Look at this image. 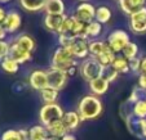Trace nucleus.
<instances>
[{"mask_svg":"<svg viewBox=\"0 0 146 140\" xmlns=\"http://www.w3.org/2000/svg\"><path fill=\"white\" fill-rule=\"evenodd\" d=\"M76 112L79 113L82 122L97 120L104 112V104L101 99L93 94L84 95L76 105Z\"/></svg>","mask_w":146,"mask_h":140,"instance_id":"f257e3e1","label":"nucleus"},{"mask_svg":"<svg viewBox=\"0 0 146 140\" xmlns=\"http://www.w3.org/2000/svg\"><path fill=\"white\" fill-rule=\"evenodd\" d=\"M79 63L80 62L74 58L71 50L69 48H62V46H58L54 50L52 59H50V67L52 68L61 69V71L65 72L74 66H79Z\"/></svg>","mask_w":146,"mask_h":140,"instance_id":"f03ea898","label":"nucleus"},{"mask_svg":"<svg viewBox=\"0 0 146 140\" xmlns=\"http://www.w3.org/2000/svg\"><path fill=\"white\" fill-rule=\"evenodd\" d=\"M102 73H104V67L94 58L89 57L79 63V75L87 82L97 79V77H101Z\"/></svg>","mask_w":146,"mask_h":140,"instance_id":"7ed1b4c3","label":"nucleus"},{"mask_svg":"<svg viewBox=\"0 0 146 140\" xmlns=\"http://www.w3.org/2000/svg\"><path fill=\"white\" fill-rule=\"evenodd\" d=\"M65 111L62 109L58 103H52V104H44L39 111V121L40 125L48 126L52 122L60 121L64 118Z\"/></svg>","mask_w":146,"mask_h":140,"instance_id":"20e7f679","label":"nucleus"},{"mask_svg":"<svg viewBox=\"0 0 146 140\" xmlns=\"http://www.w3.org/2000/svg\"><path fill=\"white\" fill-rule=\"evenodd\" d=\"M129 41H131L129 35L124 30H120V28L111 31L110 35L108 36V40H106L109 48H110L115 54H120Z\"/></svg>","mask_w":146,"mask_h":140,"instance_id":"39448f33","label":"nucleus"},{"mask_svg":"<svg viewBox=\"0 0 146 140\" xmlns=\"http://www.w3.org/2000/svg\"><path fill=\"white\" fill-rule=\"evenodd\" d=\"M47 75H48V84H49V86L58 91L65 89L66 85L69 84L70 77L67 76V73L65 71H61V69H56V68L49 67V68L47 69Z\"/></svg>","mask_w":146,"mask_h":140,"instance_id":"423d86ee","label":"nucleus"},{"mask_svg":"<svg viewBox=\"0 0 146 140\" xmlns=\"http://www.w3.org/2000/svg\"><path fill=\"white\" fill-rule=\"evenodd\" d=\"M72 16L80 21L82 23H88L93 22L94 21V17H96V7L93 4L88 3V1H82L79 5L75 8V12Z\"/></svg>","mask_w":146,"mask_h":140,"instance_id":"0eeeda50","label":"nucleus"},{"mask_svg":"<svg viewBox=\"0 0 146 140\" xmlns=\"http://www.w3.org/2000/svg\"><path fill=\"white\" fill-rule=\"evenodd\" d=\"M69 49L76 61H84L89 58V40L86 36H76Z\"/></svg>","mask_w":146,"mask_h":140,"instance_id":"6e6552de","label":"nucleus"},{"mask_svg":"<svg viewBox=\"0 0 146 140\" xmlns=\"http://www.w3.org/2000/svg\"><path fill=\"white\" fill-rule=\"evenodd\" d=\"M129 28L137 35L146 32V7L129 16Z\"/></svg>","mask_w":146,"mask_h":140,"instance_id":"1a4fd4ad","label":"nucleus"},{"mask_svg":"<svg viewBox=\"0 0 146 140\" xmlns=\"http://www.w3.org/2000/svg\"><path fill=\"white\" fill-rule=\"evenodd\" d=\"M29 85L31 89L39 91L40 93L43 89L48 88V75H47V69H35L30 73L29 76Z\"/></svg>","mask_w":146,"mask_h":140,"instance_id":"9d476101","label":"nucleus"},{"mask_svg":"<svg viewBox=\"0 0 146 140\" xmlns=\"http://www.w3.org/2000/svg\"><path fill=\"white\" fill-rule=\"evenodd\" d=\"M22 25V17L17 10H8L5 19L3 21L1 26L4 27V30L7 31V33H14L19 30Z\"/></svg>","mask_w":146,"mask_h":140,"instance_id":"9b49d317","label":"nucleus"},{"mask_svg":"<svg viewBox=\"0 0 146 140\" xmlns=\"http://www.w3.org/2000/svg\"><path fill=\"white\" fill-rule=\"evenodd\" d=\"M67 14H62V16H50V14H45L43 18V26L48 32L58 33L61 26L66 19Z\"/></svg>","mask_w":146,"mask_h":140,"instance_id":"f8f14e48","label":"nucleus"},{"mask_svg":"<svg viewBox=\"0 0 146 140\" xmlns=\"http://www.w3.org/2000/svg\"><path fill=\"white\" fill-rule=\"evenodd\" d=\"M12 44L17 45L19 49L25 50V52H27V53H31V54H33V52L36 48L35 39H34L33 36L27 35V33H19V35H17L16 37L13 39Z\"/></svg>","mask_w":146,"mask_h":140,"instance_id":"ddd939ff","label":"nucleus"},{"mask_svg":"<svg viewBox=\"0 0 146 140\" xmlns=\"http://www.w3.org/2000/svg\"><path fill=\"white\" fill-rule=\"evenodd\" d=\"M88 88H89V91H91V94H93V95L96 96H102L105 95L106 93H108L109 88H110V82H109L106 79H104V77H97V79L92 80V81H89L88 82Z\"/></svg>","mask_w":146,"mask_h":140,"instance_id":"4468645a","label":"nucleus"},{"mask_svg":"<svg viewBox=\"0 0 146 140\" xmlns=\"http://www.w3.org/2000/svg\"><path fill=\"white\" fill-rule=\"evenodd\" d=\"M119 8L128 17L146 7V0H118Z\"/></svg>","mask_w":146,"mask_h":140,"instance_id":"2eb2a0df","label":"nucleus"},{"mask_svg":"<svg viewBox=\"0 0 146 140\" xmlns=\"http://www.w3.org/2000/svg\"><path fill=\"white\" fill-rule=\"evenodd\" d=\"M110 49L106 41L102 40H89V57L98 59L101 55H104Z\"/></svg>","mask_w":146,"mask_h":140,"instance_id":"dca6fc26","label":"nucleus"},{"mask_svg":"<svg viewBox=\"0 0 146 140\" xmlns=\"http://www.w3.org/2000/svg\"><path fill=\"white\" fill-rule=\"evenodd\" d=\"M48 130V134H49L50 137H54V139H62V137L65 136V135L69 134V130H67V127L65 126L64 121L62 120H60V121H56V122H52L50 125H48V126H45Z\"/></svg>","mask_w":146,"mask_h":140,"instance_id":"f3484780","label":"nucleus"},{"mask_svg":"<svg viewBox=\"0 0 146 140\" xmlns=\"http://www.w3.org/2000/svg\"><path fill=\"white\" fill-rule=\"evenodd\" d=\"M45 14L50 16H62L66 14V5H65L64 0H48L44 8Z\"/></svg>","mask_w":146,"mask_h":140,"instance_id":"a211bd4d","label":"nucleus"},{"mask_svg":"<svg viewBox=\"0 0 146 140\" xmlns=\"http://www.w3.org/2000/svg\"><path fill=\"white\" fill-rule=\"evenodd\" d=\"M62 121H64L65 126L67 127V130H69L70 132L75 131V130L80 126V124H82L80 116L76 111H67V112H65Z\"/></svg>","mask_w":146,"mask_h":140,"instance_id":"6ab92c4d","label":"nucleus"},{"mask_svg":"<svg viewBox=\"0 0 146 140\" xmlns=\"http://www.w3.org/2000/svg\"><path fill=\"white\" fill-rule=\"evenodd\" d=\"M9 57H11L12 59H14L18 64H23V63H27L29 61H31L33 54L25 52V50H22V49H19L17 45L11 43V53H9Z\"/></svg>","mask_w":146,"mask_h":140,"instance_id":"aec40b11","label":"nucleus"},{"mask_svg":"<svg viewBox=\"0 0 146 140\" xmlns=\"http://www.w3.org/2000/svg\"><path fill=\"white\" fill-rule=\"evenodd\" d=\"M47 1L48 0H19V5L26 12L38 13L40 10H44Z\"/></svg>","mask_w":146,"mask_h":140,"instance_id":"412c9836","label":"nucleus"},{"mask_svg":"<svg viewBox=\"0 0 146 140\" xmlns=\"http://www.w3.org/2000/svg\"><path fill=\"white\" fill-rule=\"evenodd\" d=\"M49 134L45 126L43 125H36L29 129V139L30 140H48Z\"/></svg>","mask_w":146,"mask_h":140,"instance_id":"4be33fe9","label":"nucleus"},{"mask_svg":"<svg viewBox=\"0 0 146 140\" xmlns=\"http://www.w3.org/2000/svg\"><path fill=\"white\" fill-rule=\"evenodd\" d=\"M111 17H113V12L109 7L106 5H100L96 8V17H94V21H97L101 25H106L111 21Z\"/></svg>","mask_w":146,"mask_h":140,"instance_id":"5701e85b","label":"nucleus"},{"mask_svg":"<svg viewBox=\"0 0 146 140\" xmlns=\"http://www.w3.org/2000/svg\"><path fill=\"white\" fill-rule=\"evenodd\" d=\"M111 67H113L119 75H125L129 72V61L125 59L121 54H116L115 59L113 61Z\"/></svg>","mask_w":146,"mask_h":140,"instance_id":"b1692460","label":"nucleus"},{"mask_svg":"<svg viewBox=\"0 0 146 140\" xmlns=\"http://www.w3.org/2000/svg\"><path fill=\"white\" fill-rule=\"evenodd\" d=\"M58 94H60V91H58V90H56V89L48 86V88L43 89V90L40 91V99L43 100V103H44V104H52V103H57Z\"/></svg>","mask_w":146,"mask_h":140,"instance_id":"393cba45","label":"nucleus"},{"mask_svg":"<svg viewBox=\"0 0 146 140\" xmlns=\"http://www.w3.org/2000/svg\"><path fill=\"white\" fill-rule=\"evenodd\" d=\"M101 33H102V25L98 23L97 21H93V22L88 23V25L86 26L84 36H86L88 40H96Z\"/></svg>","mask_w":146,"mask_h":140,"instance_id":"a878e982","label":"nucleus"},{"mask_svg":"<svg viewBox=\"0 0 146 140\" xmlns=\"http://www.w3.org/2000/svg\"><path fill=\"white\" fill-rule=\"evenodd\" d=\"M131 111H132V114L135 116L137 120H143L146 118V98L140 99L137 103L131 107Z\"/></svg>","mask_w":146,"mask_h":140,"instance_id":"bb28decb","label":"nucleus"},{"mask_svg":"<svg viewBox=\"0 0 146 140\" xmlns=\"http://www.w3.org/2000/svg\"><path fill=\"white\" fill-rule=\"evenodd\" d=\"M0 67H1V69H3L5 73H9V75L17 73L19 69V64L17 63L14 59H12L11 57L5 58V59H3V61L0 62Z\"/></svg>","mask_w":146,"mask_h":140,"instance_id":"cd10ccee","label":"nucleus"},{"mask_svg":"<svg viewBox=\"0 0 146 140\" xmlns=\"http://www.w3.org/2000/svg\"><path fill=\"white\" fill-rule=\"evenodd\" d=\"M138 53H140V48H138V45L133 41H129L120 54L123 55L125 59L131 61V59H135V58L138 57Z\"/></svg>","mask_w":146,"mask_h":140,"instance_id":"c85d7f7f","label":"nucleus"},{"mask_svg":"<svg viewBox=\"0 0 146 140\" xmlns=\"http://www.w3.org/2000/svg\"><path fill=\"white\" fill-rule=\"evenodd\" d=\"M0 140H21L19 136V131L16 129H8L1 134Z\"/></svg>","mask_w":146,"mask_h":140,"instance_id":"c756f323","label":"nucleus"},{"mask_svg":"<svg viewBox=\"0 0 146 140\" xmlns=\"http://www.w3.org/2000/svg\"><path fill=\"white\" fill-rule=\"evenodd\" d=\"M102 77L104 79H106L109 81V82H114V81H116L119 77V73L115 71V69L113 68V67H106V68H104V73H102Z\"/></svg>","mask_w":146,"mask_h":140,"instance_id":"7c9ffc66","label":"nucleus"},{"mask_svg":"<svg viewBox=\"0 0 146 140\" xmlns=\"http://www.w3.org/2000/svg\"><path fill=\"white\" fill-rule=\"evenodd\" d=\"M141 91L142 90H141L138 86H136V88L132 89V91H131L129 96H128V99H127V103L131 104V107H132L135 103H137L140 99H142V96H141Z\"/></svg>","mask_w":146,"mask_h":140,"instance_id":"2f4dec72","label":"nucleus"},{"mask_svg":"<svg viewBox=\"0 0 146 140\" xmlns=\"http://www.w3.org/2000/svg\"><path fill=\"white\" fill-rule=\"evenodd\" d=\"M11 53V43L7 40H0V62L9 57Z\"/></svg>","mask_w":146,"mask_h":140,"instance_id":"473e14b6","label":"nucleus"},{"mask_svg":"<svg viewBox=\"0 0 146 140\" xmlns=\"http://www.w3.org/2000/svg\"><path fill=\"white\" fill-rule=\"evenodd\" d=\"M129 71H132L133 73H137V75L141 73V58L140 57L129 61Z\"/></svg>","mask_w":146,"mask_h":140,"instance_id":"72a5a7b5","label":"nucleus"},{"mask_svg":"<svg viewBox=\"0 0 146 140\" xmlns=\"http://www.w3.org/2000/svg\"><path fill=\"white\" fill-rule=\"evenodd\" d=\"M137 86H138V88H140L142 91H145V93H146V75H142V73L138 75Z\"/></svg>","mask_w":146,"mask_h":140,"instance_id":"f704fd0d","label":"nucleus"},{"mask_svg":"<svg viewBox=\"0 0 146 140\" xmlns=\"http://www.w3.org/2000/svg\"><path fill=\"white\" fill-rule=\"evenodd\" d=\"M138 127H140L141 139H146V118L138 120Z\"/></svg>","mask_w":146,"mask_h":140,"instance_id":"c9c22d12","label":"nucleus"},{"mask_svg":"<svg viewBox=\"0 0 146 140\" xmlns=\"http://www.w3.org/2000/svg\"><path fill=\"white\" fill-rule=\"evenodd\" d=\"M66 73H67V76L69 77L75 76L76 73H79V66H74V67H71V68H69L66 71Z\"/></svg>","mask_w":146,"mask_h":140,"instance_id":"e433bc0d","label":"nucleus"},{"mask_svg":"<svg viewBox=\"0 0 146 140\" xmlns=\"http://www.w3.org/2000/svg\"><path fill=\"white\" fill-rule=\"evenodd\" d=\"M141 73L146 75V55L141 57Z\"/></svg>","mask_w":146,"mask_h":140,"instance_id":"4c0bfd02","label":"nucleus"},{"mask_svg":"<svg viewBox=\"0 0 146 140\" xmlns=\"http://www.w3.org/2000/svg\"><path fill=\"white\" fill-rule=\"evenodd\" d=\"M7 13H8V12H7L5 9H4V7L0 5V25H1V23H3V21L5 19Z\"/></svg>","mask_w":146,"mask_h":140,"instance_id":"58836bf2","label":"nucleus"},{"mask_svg":"<svg viewBox=\"0 0 146 140\" xmlns=\"http://www.w3.org/2000/svg\"><path fill=\"white\" fill-rule=\"evenodd\" d=\"M7 31L4 30V27L1 25H0V40H5V37H7Z\"/></svg>","mask_w":146,"mask_h":140,"instance_id":"ea45409f","label":"nucleus"},{"mask_svg":"<svg viewBox=\"0 0 146 140\" xmlns=\"http://www.w3.org/2000/svg\"><path fill=\"white\" fill-rule=\"evenodd\" d=\"M60 140H76V137H75L74 135L71 134V132H69V134L65 135V136L62 137V139H60Z\"/></svg>","mask_w":146,"mask_h":140,"instance_id":"a19ab883","label":"nucleus"},{"mask_svg":"<svg viewBox=\"0 0 146 140\" xmlns=\"http://www.w3.org/2000/svg\"><path fill=\"white\" fill-rule=\"evenodd\" d=\"M12 0H0V4H8V3H11Z\"/></svg>","mask_w":146,"mask_h":140,"instance_id":"79ce46f5","label":"nucleus"},{"mask_svg":"<svg viewBox=\"0 0 146 140\" xmlns=\"http://www.w3.org/2000/svg\"><path fill=\"white\" fill-rule=\"evenodd\" d=\"M48 140H58V139H54V137H49Z\"/></svg>","mask_w":146,"mask_h":140,"instance_id":"37998d69","label":"nucleus"},{"mask_svg":"<svg viewBox=\"0 0 146 140\" xmlns=\"http://www.w3.org/2000/svg\"><path fill=\"white\" fill-rule=\"evenodd\" d=\"M80 1H88V0H80Z\"/></svg>","mask_w":146,"mask_h":140,"instance_id":"c03bdc74","label":"nucleus"}]
</instances>
